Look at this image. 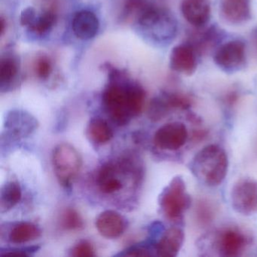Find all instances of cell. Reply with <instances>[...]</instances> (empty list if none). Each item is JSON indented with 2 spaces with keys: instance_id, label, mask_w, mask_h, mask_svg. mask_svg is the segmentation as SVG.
Returning <instances> with one entry per match:
<instances>
[{
  "instance_id": "obj_1",
  "label": "cell",
  "mask_w": 257,
  "mask_h": 257,
  "mask_svg": "<svg viewBox=\"0 0 257 257\" xmlns=\"http://www.w3.org/2000/svg\"><path fill=\"white\" fill-rule=\"evenodd\" d=\"M109 70V83L102 95L103 104L114 122L125 125L132 117L142 112L145 92L119 70Z\"/></svg>"
},
{
  "instance_id": "obj_2",
  "label": "cell",
  "mask_w": 257,
  "mask_h": 257,
  "mask_svg": "<svg viewBox=\"0 0 257 257\" xmlns=\"http://www.w3.org/2000/svg\"><path fill=\"white\" fill-rule=\"evenodd\" d=\"M228 159L220 146L210 144L195 154L190 163V170L195 178L207 186H219L225 180Z\"/></svg>"
},
{
  "instance_id": "obj_3",
  "label": "cell",
  "mask_w": 257,
  "mask_h": 257,
  "mask_svg": "<svg viewBox=\"0 0 257 257\" xmlns=\"http://www.w3.org/2000/svg\"><path fill=\"white\" fill-rule=\"evenodd\" d=\"M143 31L156 41L163 42L174 38L177 23L170 13L149 4L137 19Z\"/></svg>"
},
{
  "instance_id": "obj_4",
  "label": "cell",
  "mask_w": 257,
  "mask_h": 257,
  "mask_svg": "<svg viewBox=\"0 0 257 257\" xmlns=\"http://www.w3.org/2000/svg\"><path fill=\"white\" fill-rule=\"evenodd\" d=\"M191 202V196L181 176L174 177L159 198V204L164 215L172 221L181 219L185 212L190 207Z\"/></svg>"
},
{
  "instance_id": "obj_5",
  "label": "cell",
  "mask_w": 257,
  "mask_h": 257,
  "mask_svg": "<svg viewBox=\"0 0 257 257\" xmlns=\"http://www.w3.org/2000/svg\"><path fill=\"white\" fill-rule=\"evenodd\" d=\"M52 164L59 183L62 186H68L80 170L82 159L73 146L61 144L54 150Z\"/></svg>"
},
{
  "instance_id": "obj_6",
  "label": "cell",
  "mask_w": 257,
  "mask_h": 257,
  "mask_svg": "<svg viewBox=\"0 0 257 257\" xmlns=\"http://www.w3.org/2000/svg\"><path fill=\"white\" fill-rule=\"evenodd\" d=\"M231 206L237 213L249 216L257 211V182L252 179L237 180L231 190Z\"/></svg>"
},
{
  "instance_id": "obj_7",
  "label": "cell",
  "mask_w": 257,
  "mask_h": 257,
  "mask_svg": "<svg viewBox=\"0 0 257 257\" xmlns=\"http://www.w3.org/2000/svg\"><path fill=\"white\" fill-rule=\"evenodd\" d=\"M187 139L186 125L180 121H174L159 127L153 140L155 145L161 150L176 151L185 145Z\"/></svg>"
},
{
  "instance_id": "obj_8",
  "label": "cell",
  "mask_w": 257,
  "mask_h": 257,
  "mask_svg": "<svg viewBox=\"0 0 257 257\" xmlns=\"http://www.w3.org/2000/svg\"><path fill=\"white\" fill-rule=\"evenodd\" d=\"M245 58V45L240 40H232L222 45L214 55L216 65L225 71L238 70L244 64Z\"/></svg>"
},
{
  "instance_id": "obj_9",
  "label": "cell",
  "mask_w": 257,
  "mask_h": 257,
  "mask_svg": "<svg viewBox=\"0 0 257 257\" xmlns=\"http://www.w3.org/2000/svg\"><path fill=\"white\" fill-rule=\"evenodd\" d=\"M247 243L246 236L237 229L227 228L216 235L215 246L221 255L235 257L240 255Z\"/></svg>"
},
{
  "instance_id": "obj_10",
  "label": "cell",
  "mask_w": 257,
  "mask_h": 257,
  "mask_svg": "<svg viewBox=\"0 0 257 257\" xmlns=\"http://www.w3.org/2000/svg\"><path fill=\"white\" fill-rule=\"evenodd\" d=\"M170 66L177 73L192 75L197 67L195 48L188 44L175 46L170 55Z\"/></svg>"
},
{
  "instance_id": "obj_11",
  "label": "cell",
  "mask_w": 257,
  "mask_h": 257,
  "mask_svg": "<svg viewBox=\"0 0 257 257\" xmlns=\"http://www.w3.org/2000/svg\"><path fill=\"white\" fill-rule=\"evenodd\" d=\"M181 12L184 19L192 26H204L210 17V0H183Z\"/></svg>"
},
{
  "instance_id": "obj_12",
  "label": "cell",
  "mask_w": 257,
  "mask_h": 257,
  "mask_svg": "<svg viewBox=\"0 0 257 257\" xmlns=\"http://www.w3.org/2000/svg\"><path fill=\"white\" fill-rule=\"evenodd\" d=\"M99 21L92 12L82 10L73 18L72 28L75 36L79 40H89L97 35L99 30Z\"/></svg>"
},
{
  "instance_id": "obj_13",
  "label": "cell",
  "mask_w": 257,
  "mask_h": 257,
  "mask_svg": "<svg viewBox=\"0 0 257 257\" xmlns=\"http://www.w3.org/2000/svg\"><path fill=\"white\" fill-rule=\"evenodd\" d=\"M125 223L122 216L113 210L102 212L96 220V228L106 238L114 239L119 237L124 230Z\"/></svg>"
},
{
  "instance_id": "obj_14",
  "label": "cell",
  "mask_w": 257,
  "mask_h": 257,
  "mask_svg": "<svg viewBox=\"0 0 257 257\" xmlns=\"http://www.w3.org/2000/svg\"><path fill=\"white\" fill-rule=\"evenodd\" d=\"M184 232L178 227H171L165 231L156 245L159 256L174 257L178 254L184 242Z\"/></svg>"
},
{
  "instance_id": "obj_15",
  "label": "cell",
  "mask_w": 257,
  "mask_h": 257,
  "mask_svg": "<svg viewBox=\"0 0 257 257\" xmlns=\"http://www.w3.org/2000/svg\"><path fill=\"white\" fill-rule=\"evenodd\" d=\"M221 12L230 23L240 25L250 19L249 0H222Z\"/></svg>"
},
{
  "instance_id": "obj_16",
  "label": "cell",
  "mask_w": 257,
  "mask_h": 257,
  "mask_svg": "<svg viewBox=\"0 0 257 257\" xmlns=\"http://www.w3.org/2000/svg\"><path fill=\"white\" fill-rule=\"evenodd\" d=\"M20 70L18 58L12 54L3 56L0 61V85L1 89L8 88L17 79Z\"/></svg>"
},
{
  "instance_id": "obj_17",
  "label": "cell",
  "mask_w": 257,
  "mask_h": 257,
  "mask_svg": "<svg viewBox=\"0 0 257 257\" xmlns=\"http://www.w3.org/2000/svg\"><path fill=\"white\" fill-rule=\"evenodd\" d=\"M115 166L111 163H106L100 168L97 176V183L103 193H113L122 188V183L115 177Z\"/></svg>"
},
{
  "instance_id": "obj_18",
  "label": "cell",
  "mask_w": 257,
  "mask_h": 257,
  "mask_svg": "<svg viewBox=\"0 0 257 257\" xmlns=\"http://www.w3.org/2000/svg\"><path fill=\"white\" fill-rule=\"evenodd\" d=\"M87 134L93 142L97 144H103L109 142L113 136V132L110 126L103 118H92L88 123Z\"/></svg>"
},
{
  "instance_id": "obj_19",
  "label": "cell",
  "mask_w": 257,
  "mask_h": 257,
  "mask_svg": "<svg viewBox=\"0 0 257 257\" xmlns=\"http://www.w3.org/2000/svg\"><path fill=\"white\" fill-rule=\"evenodd\" d=\"M41 235L38 226L31 222H21L15 225L10 234V241L15 243H23L36 240Z\"/></svg>"
},
{
  "instance_id": "obj_20",
  "label": "cell",
  "mask_w": 257,
  "mask_h": 257,
  "mask_svg": "<svg viewBox=\"0 0 257 257\" xmlns=\"http://www.w3.org/2000/svg\"><path fill=\"white\" fill-rule=\"evenodd\" d=\"M22 196V188L17 182H8L4 185L0 194L1 212L4 213L11 210L21 201Z\"/></svg>"
},
{
  "instance_id": "obj_21",
  "label": "cell",
  "mask_w": 257,
  "mask_h": 257,
  "mask_svg": "<svg viewBox=\"0 0 257 257\" xmlns=\"http://www.w3.org/2000/svg\"><path fill=\"white\" fill-rule=\"evenodd\" d=\"M35 120L31 115L22 112H13L8 119V126L16 136L28 135L35 127Z\"/></svg>"
},
{
  "instance_id": "obj_22",
  "label": "cell",
  "mask_w": 257,
  "mask_h": 257,
  "mask_svg": "<svg viewBox=\"0 0 257 257\" xmlns=\"http://www.w3.org/2000/svg\"><path fill=\"white\" fill-rule=\"evenodd\" d=\"M56 20L55 12L47 10L41 15H37L34 22L28 27V31L34 35L42 37L48 34L53 28Z\"/></svg>"
},
{
  "instance_id": "obj_23",
  "label": "cell",
  "mask_w": 257,
  "mask_h": 257,
  "mask_svg": "<svg viewBox=\"0 0 257 257\" xmlns=\"http://www.w3.org/2000/svg\"><path fill=\"white\" fill-rule=\"evenodd\" d=\"M61 225L64 229L78 230L83 227V219L73 208H67L61 216Z\"/></svg>"
},
{
  "instance_id": "obj_24",
  "label": "cell",
  "mask_w": 257,
  "mask_h": 257,
  "mask_svg": "<svg viewBox=\"0 0 257 257\" xmlns=\"http://www.w3.org/2000/svg\"><path fill=\"white\" fill-rule=\"evenodd\" d=\"M34 70L40 79H46L52 72V61L46 55H40L34 61Z\"/></svg>"
},
{
  "instance_id": "obj_25",
  "label": "cell",
  "mask_w": 257,
  "mask_h": 257,
  "mask_svg": "<svg viewBox=\"0 0 257 257\" xmlns=\"http://www.w3.org/2000/svg\"><path fill=\"white\" fill-rule=\"evenodd\" d=\"M170 109H186L190 107V99L186 96L179 94H166L162 96Z\"/></svg>"
},
{
  "instance_id": "obj_26",
  "label": "cell",
  "mask_w": 257,
  "mask_h": 257,
  "mask_svg": "<svg viewBox=\"0 0 257 257\" xmlns=\"http://www.w3.org/2000/svg\"><path fill=\"white\" fill-rule=\"evenodd\" d=\"M71 255L76 257H91L95 254L94 247L89 242L82 241L73 248Z\"/></svg>"
},
{
  "instance_id": "obj_27",
  "label": "cell",
  "mask_w": 257,
  "mask_h": 257,
  "mask_svg": "<svg viewBox=\"0 0 257 257\" xmlns=\"http://www.w3.org/2000/svg\"><path fill=\"white\" fill-rule=\"evenodd\" d=\"M37 16V13L35 9L33 7H28V8L25 9L21 15V25L28 28L34 22Z\"/></svg>"
},
{
  "instance_id": "obj_28",
  "label": "cell",
  "mask_w": 257,
  "mask_h": 257,
  "mask_svg": "<svg viewBox=\"0 0 257 257\" xmlns=\"http://www.w3.org/2000/svg\"><path fill=\"white\" fill-rule=\"evenodd\" d=\"M121 255H127V256H148L150 255V252L147 249L143 247H132L127 249L124 254Z\"/></svg>"
},
{
  "instance_id": "obj_29",
  "label": "cell",
  "mask_w": 257,
  "mask_h": 257,
  "mask_svg": "<svg viewBox=\"0 0 257 257\" xmlns=\"http://www.w3.org/2000/svg\"><path fill=\"white\" fill-rule=\"evenodd\" d=\"M1 35H4V33L5 32L6 24L5 21L3 18H1Z\"/></svg>"
}]
</instances>
